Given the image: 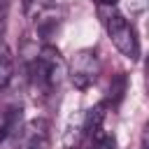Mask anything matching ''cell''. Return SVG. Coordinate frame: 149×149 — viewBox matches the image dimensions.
I'll return each mask as SVG.
<instances>
[{
	"label": "cell",
	"instance_id": "cell-11",
	"mask_svg": "<svg viewBox=\"0 0 149 149\" xmlns=\"http://www.w3.org/2000/svg\"><path fill=\"white\" fill-rule=\"evenodd\" d=\"M98 5H107V7H116V2L119 0H95Z\"/></svg>",
	"mask_w": 149,
	"mask_h": 149
},
{
	"label": "cell",
	"instance_id": "cell-7",
	"mask_svg": "<svg viewBox=\"0 0 149 149\" xmlns=\"http://www.w3.org/2000/svg\"><path fill=\"white\" fill-rule=\"evenodd\" d=\"M56 9V0H26V14L35 21L37 16H42L44 12Z\"/></svg>",
	"mask_w": 149,
	"mask_h": 149
},
{
	"label": "cell",
	"instance_id": "cell-6",
	"mask_svg": "<svg viewBox=\"0 0 149 149\" xmlns=\"http://www.w3.org/2000/svg\"><path fill=\"white\" fill-rule=\"evenodd\" d=\"M14 77V56L7 42L0 37V88H5Z\"/></svg>",
	"mask_w": 149,
	"mask_h": 149
},
{
	"label": "cell",
	"instance_id": "cell-8",
	"mask_svg": "<svg viewBox=\"0 0 149 149\" xmlns=\"http://www.w3.org/2000/svg\"><path fill=\"white\" fill-rule=\"evenodd\" d=\"M123 93H126V77L119 74V77L112 81V86H109V100H112V105H116V102L123 98Z\"/></svg>",
	"mask_w": 149,
	"mask_h": 149
},
{
	"label": "cell",
	"instance_id": "cell-10",
	"mask_svg": "<svg viewBox=\"0 0 149 149\" xmlns=\"http://www.w3.org/2000/svg\"><path fill=\"white\" fill-rule=\"evenodd\" d=\"M130 2V12L133 14H140V12H144V7H147V0H128Z\"/></svg>",
	"mask_w": 149,
	"mask_h": 149
},
{
	"label": "cell",
	"instance_id": "cell-9",
	"mask_svg": "<svg viewBox=\"0 0 149 149\" xmlns=\"http://www.w3.org/2000/svg\"><path fill=\"white\" fill-rule=\"evenodd\" d=\"M7 16H9V0H0V37L7 26Z\"/></svg>",
	"mask_w": 149,
	"mask_h": 149
},
{
	"label": "cell",
	"instance_id": "cell-2",
	"mask_svg": "<svg viewBox=\"0 0 149 149\" xmlns=\"http://www.w3.org/2000/svg\"><path fill=\"white\" fill-rule=\"evenodd\" d=\"M68 74V65L61 58V51L51 44H44L35 58V63L30 65V84L35 91L40 93H49L54 91L63 77Z\"/></svg>",
	"mask_w": 149,
	"mask_h": 149
},
{
	"label": "cell",
	"instance_id": "cell-5",
	"mask_svg": "<svg viewBox=\"0 0 149 149\" xmlns=\"http://www.w3.org/2000/svg\"><path fill=\"white\" fill-rule=\"evenodd\" d=\"M21 130V107H9L0 114V142L16 137Z\"/></svg>",
	"mask_w": 149,
	"mask_h": 149
},
{
	"label": "cell",
	"instance_id": "cell-3",
	"mask_svg": "<svg viewBox=\"0 0 149 149\" xmlns=\"http://www.w3.org/2000/svg\"><path fill=\"white\" fill-rule=\"evenodd\" d=\"M68 74L72 79V84L77 88H88L93 86V81L98 79L100 74V58H98V51L95 49H81L74 54L70 68H68Z\"/></svg>",
	"mask_w": 149,
	"mask_h": 149
},
{
	"label": "cell",
	"instance_id": "cell-1",
	"mask_svg": "<svg viewBox=\"0 0 149 149\" xmlns=\"http://www.w3.org/2000/svg\"><path fill=\"white\" fill-rule=\"evenodd\" d=\"M98 14H100V21L112 40V44L130 61H137L140 58V40H137V33L135 28L128 23V19L116 9V7H107V5H98Z\"/></svg>",
	"mask_w": 149,
	"mask_h": 149
},
{
	"label": "cell",
	"instance_id": "cell-4",
	"mask_svg": "<svg viewBox=\"0 0 149 149\" xmlns=\"http://www.w3.org/2000/svg\"><path fill=\"white\" fill-rule=\"evenodd\" d=\"M84 137H86V121H84V109H81V112H74L68 119L65 130H63V147L74 149Z\"/></svg>",
	"mask_w": 149,
	"mask_h": 149
}]
</instances>
